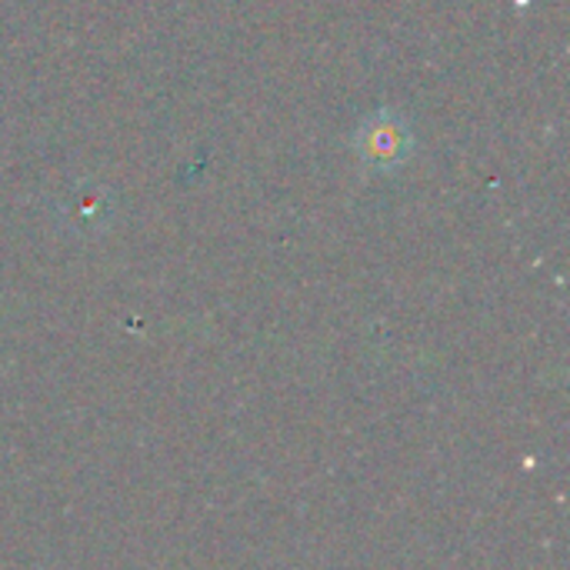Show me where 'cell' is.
Here are the masks:
<instances>
[{"label": "cell", "instance_id": "cell-1", "mask_svg": "<svg viewBox=\"0 0 570 570\" xmlns=\"http://www.w3.org/2000/svg\"><path fill=\"white\" fill-rule=\"evenodd\" d=\"M354 150H357V160L367 170H374V174H394V170H401L407 164V157L414 150L411 124L394 107H381V110H374L357 127Z\"/></svg>", "mask_w": 570, "mask_h": 570}]
</instances>
